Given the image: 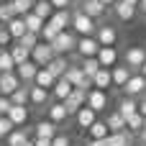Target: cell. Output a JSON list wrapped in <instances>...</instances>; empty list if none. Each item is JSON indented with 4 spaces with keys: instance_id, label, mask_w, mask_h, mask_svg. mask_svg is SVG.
I'll list each match as a JSON object with an SVG mask.
<instances>
[{
    "instance_id": "cell-50",
    "label": "cell",
    "mask_w": 146,
    "mask_h": 146,
    "mask_svg": "<svg viewBox=\"0 0 146 146\" xmlns=\"http://www.w3.org/2000/svg\"><path fill=\"white\" fill-rule=\"evenodd\" d=\"M100 3H103V5H105V8H113V5H115V3H118V0H100Z\"/></svg>"
},
{
    "instance_id": "cell-34",
    "label": "cell",
    "mask_w": 146,
    "mask_h": 146,
    "mask_svg": "<svg viewBox=\"0 0 146 146\" xmlns=\"http://www.w3.org/2000/svg\"><path fill=\"white\" fill-rule=\"evenodd\" d=\"M10 56H13L15 67H18V64H26V62H31V51H28L26 46H21V44H13V46H10Z\"/></svg>"
},
{
    "instance_id": "cell-2",
    "label": "cell",
    "mask_w": 146,
    "mask_h": 146,
    "mask_svg": "<svg viewBox=\"0 0 146 146\" xmlns=\"http://www.w3.org/2000/svg\"><path fill=\"white\" fill-rule=\"evenodd\" d=\"M72 31L77 36H95L98 33V21H92L90 15H85L77 8V10H72Z\"/></svg>"
},
{
    "instance_id": "cell-53",
    "label": "cell",
    "mask_w": 146,
    "mask_h": 146,
    "mask_svg": "<svg viewBox=\"0 0 146 146\" xmlns=\"http://www.w3.org/2000/svg\"><path fill=\"white\" fill-rule=\"evenodd\" d=\"M139 74H141V77H146V62H144V67L139 69Z\"/></svg>"
},
{
    "instance_id": "cell-58",
    "label": "cell",
    "mask_w": 146,
    "mask_h": 146,
    "mask_svg": "<svg viewBox=\"0 0 146 146\" xmlns=\"http://www.w3.org/2000/svg\"><path fill=\"white\" fill-rule=\"evenodd\" d=\"M74 3H82V0H74Z\"/></svg>"
},
{
    "instance_id": "cell-36",
    "label": "cell",
    "mask_w": 146,
    "mask_h": 146,
    "mask_svg": "<svg viewBox=\"0 0 146 146\" xmlns=\"http://www.w3.org/2000/svg\"><path fill=\"white\" fill-rule=\"evenodd\" d=\"M33 13H36L38 18L49 21V18L54 15V5H51L49 0H36V5H33Z\"/></svg>"
},
{
    "instance_id": "cell-14",
    "label": "cell",
    "mask_w": 146,
    "mask_h": 146,
    "mask_svg": "<svg viewBox=\"0 0 146 146\" xmlns=\"http://www.w3.org/2000/svg\"><path fill=\"white\" fill-rule=\"evenodd\" d=\"M49 23L62 33V31H69L72 28V10H54V15L49 18Z\"/></svg>"
},
{
    "instance_id": "cell-40",
    "label": "cell",
    "mask_w": 146,
    "mask_h": 146,
    "mask_svg": "<svg viewBox=\"0 0 146 146\" xmlns=\"http://www.w3.org/2000/svg\"><path fill=\"white\" fill-rule=\"evenodd\" d=\"M38 41H41V36H38V33H31V31H28V33H26L21 41H15V44H21V46H26L28 51H33V49L38 46Z\"/></svg>"
},
{
    "instance_id": "cell-20",
    "label": "cell",
    "mask_w": 146,
    "mask_h": 146,
    "mask_svg": "<svg viewBox=\"0 0 146 146\" xmlns=\"http://www.w3.org/2000/svg\"><path fill=\"white\" fill-rule=\"evenodd\" d=\"M28 105H13L10 108V113H8V118H10V123L15 126V128H23L26 123H28Z\"/></svg>"
},
{
    "instance_id": "cell-28",
    "label": "cell",
    "mask_w": 146,
    "mask_h": 146,
    "mask_svg": "<svg viewBox=\"0 0 146 146\" xmlns=\"http://www.w3.org/2000/svg\"><path fill=\"white\" fill-rule=\"evenodd\" d=\"M5 28L10 31V36H13V41H21L26 33H28V28H26V21L18 15V18H13L10 23H5Z\"/></svg>"
},
{
    "instance_id": "cell-22",
    "label": "cell",
    "mask_w": 146,
    "mask_h": 146,
    "mask_svg": "<svg viewBox=\"0 0 146 146\" xmlns=\"http://www.w3.org/2000/svg\"><path fill=\"white\" fill-rule=\"evenodd\" d=\"M69 64H72V62H69L67 56H54V59L49 62V67H46V69H49V72H51V74H54L56 80H62V77L67 74V69H69Z\"/></svg>"
},
{
    "instance_id": "cell-54",
    "label": "cell",
    "mask_w": 146,
    "mask_h": 146,
    "mask_svg": "<svg viewBox=\"0 0 146 146\" xmlns=\"http://www.w3.org/2000/svg\"><path fill=\"white\" fill-rule=\"evenodd\" d=\"M72 146H85V144H80V141H72Z\"/></svg>"
},
{
    "instance_id": "cell-42",
    "label": "cell",
    "mask_w": 146,
    "mask_h": 146,
    "mask_svg": "<svg viewBox=\"0 0 146 146\" xmlns=\"http://www.w3.org/2000/svg\"><path fill=\"white\" fill-rule=\"evenodd\" d=\"M56 36H59V31H56V28H54V26H51V23L46 21V26H44V31H41V41L51 44V41H54Z\"/></svg>"
},
{
    "instance_id": "cell-25",
    "label": "cell",
    "mask_w": 146,
    "mask_h": 146,
    "mask_svg": "<svg viewBox=\"0 0 146 146\" xmlns=\"http://www.w3.org/2000/svg\"><path fill=\"white\" fill-rule=\"evenodd\" d=\"M108 146H136V136L126 128L121 133H110L108 136Z\"/></svg>"
},
{
    "instance_id": "cell-48",
    "label": "cell",
    "mask_w": 146,
    "mask_h": 146,
    "mask_svg": "<svg viewBox=\"0 0 146 146\" xmlns=\"http://www.w3.org/2000/svg\"><path fill=\"white\" fill-rule=\"evenodd\" d=\"M139 113L146 118V95H144V98H139Z\"/></svg>"
},
{
    "instance_id": "cell-5",
    "label": "cell",
    "mask_w": 146,
    "mask_h": 146,
    "mask_svg": "<svg viewBox=\"0 0 146 146\" xmlns=\"http://www.w3.org/2000/svg\"><path fill=\"white\" fill-rule=\"evenodd\" d=\"M85 105H87V92H85V90H77V87H74V90H72V95L64 100V108H67L69 118H72V115H77Z\"/></svg>"
},
{
    "instance_id": "cell-57",
    "label": "cell",
    "mask_w": 146,
    "mask_h": 146,
    "mask_svg": "<svg viewBox=\"0 0 146 146\" xmlns=\"http://www.w3.org/2000/svg\"><path fill=\"white\" fill-rule=\"evenodd\" d=\"M0 26H3V15H0Z\"/></svg>"
},
{
    "instance_id": "cell-44",
    "label": "cell",
    "mask_w": 146,
    "mask_h": 146,
    "mask_svg": "<svg viewBox=\"0 0 146 146\" xmlns=\"http://www.w3.org/2000/svg\"><path fill=\"white\" fill-rule=\"evenodd\" d=\"M51 146H72V139H69L67 133H56V136L51 139Z\"/></svg>"
},
{
    "instance_id": "cell-31",
    "label": "cell",
    "mask_w": 146,
    "mask_h": 146,
    "mask_svg": "<svg viewBox=\"0 0 146 146\" xmlns=\"http://www.w3.org/2000/svg\"><path fill=\"white\" fill-rule=\"evenodd\" d=\"M74 59H77V56H74ZM77 64L82 67V72H85L90 80H92V77L103 69V67H100V62H98V56H90V59H77Z\"/></svg>"
},
{
    "instance_id": "cell-47",
    "label": "cell",
    "mask_w": 146,
    "mask_h": 146,
    "mask_svg": "<svg viewBox=\"0 0 146 146\" xmlns=\"http://www.w3.org/2000/svg\"><path fill=\"white\" fill-rule=\"evenodd\" d=\"M31 141H33V146H51V139H36L33 136Z\"/></svg>"
},
{
    "instance_id": "cell-33",
    "label": "cell",
    "mask_w": 146,
    "mask_h": 146,
    "mask_svg": "<svg viewBox=\"0 0 146 146\" xmlns=\"http://www.w3.org/2000/svg\"><path fill=\"white\" fill-rule=\"evenodd\" d=\"M23 21H26V28H28L31 33H38V36H41V31H44V26H46L44 18H38L36 13H28V15H23Z\"/></svg>"
},
{
    "instance_id": "cell-38",
    "label": "cell",
    "mask_w": 146,
    "mask_h": 146,
    "mask_svg": "<svg viewBox=\"0 0 146 146\" xmlns=\"http://www.w3.org/2000/svg\"><path fill=\"white\" fill-rule=\"evenodd\" d=\"M5 72H15V62L10 56V49H0V74Z\"/></svg>"
},
{
    "instance_id": "cell-15",
    "label": "cell",
    "mask_w": 146,
    "mask_h": 146,
    "mask_svg": "<svg viewBox=\"0 0 146 146\" xmlns=\"http://www.w3.org/2000/svg\"><path fill=\"white\" fill-rule=\"evenodd\" d=\"M98 62H100L103 69H113V67L118 64V51H115V46H100Z\"/></svg>"
},
{
    "instance_id": "cell-7",
    "label": "cell",
    "mask_w": 146,
    "mask_h": 146,
    "mask_svg": "<svg viewBox=\"0 0 146 146\" xmlns=\"http://www.w3.org/2000/svg\"><path fill=\"white\" fill-rule=\"evenodd\" d=\"M123 95H126V98H136V100L144 98L146 95V77H141V74L136 72V74L128 80V85L123 87Z\"/></svg>"
},
{
    "instance_id": "cell-10",
    "label": "cell",
    "mask_w": 146,
    "mask_h": 146,
    "mask_svg": "<svg viewBox=\"0 0 146 146\" xmlns=\"http://www.w3.org/2000/svg\"><path fill=\"white\" fill-rule=\"evenodd\" d=\"M110 74H113V87H121V90H123V87L128 85V80H131L136 72H133L131 67H126V64H115V67L110 69Z\"/></svg>"
},
{
    "instance_id": "cell-56",
    "label": "cell",
    "mask_w": 146,
    "mask_h": 146,
    "mask_svg": "<svg viewBox=\"0 0 146 146\" xmlns=\"http://www.w3.org/2000/svg\"><path fill=\"white\" fill-rule=\"evenodd\" d=\"M26 146H33V141H28V144H26Z\"/></svg>"
},
{
    "instance_id": "cell-12",
    "label": "cell",
    "mask_w": 146,
    "mask_h": 146,
    "mask_svg": "<svg viewBox=\"0 0 146 146\" xmlns=\"http://www.w3.org/2000/svg\"><path fill=\"white\" fill-rule=\"evenodd\" d=\"M21 85H23V82L18 80V74H15V72H5V74H0V95L10 98Z\"/></svg>"
},
{
    "instance_id": "cell-32",
    "label": "cell",
    "mask_w": 146,
    "mask_h": 146,
    "mask_svg": "<svg viewBox=\"0 0 146 146\" xmlns=\"http://www.w3.org/2000/svg\"><path fill=\"white\" fill-rule=\"evenodd\" d=\"M105 123H108V128H110V133H121V131H126V118L118 113V110H113V113H108V118H105Z\"/></svg>"
},
{
    "instance_id": "cell-11",
    "label": "cell",
    "mask_w": 146,
    "mask_h": 146,
    "mask_svg": "<svg viewBox=\"0 0 146 146\" xmlns=\"http://www.w3.org/2000/svg\"><path fill=\"white\" fill-rule=\"evenodd\" d=\"M87 108H92L95 113H103V110L108 108V92L92 87V90L87 92Z\"/></svg>"
},
{
    "instance_id": "cell-51",
    "label": "cell",
    "mask_w": 146,
    "mask_h": 146,
    "mask_svg": "<svg viewBox=\"0 0 146 146\" xmlns=\"http://www.w3.org/2000/svg\"><path fill=\"white\" fill-rule=\"evenodd\" d=\"M139 13H144V15H146V0H141V3H139Z\"/></svg>"
},
{
    "instance_id": "cell-19",
    "label": "cell",
    "mask_w": 146,
    "mask_h": 146,
    "mask_svg": "<svg viewBox=\"0 0 146 146\" xmlns=\"http://www.w3.org/2000/svg\"><path fill=\"white\" fill-rule=\"evenodd\" d=\"M28 98H31V105H36V108H49L51 92H49V90H44V87H36V85H31V90H28Z\"/></svg>"
},
{
    "instance_id": "cell-43",
    "label": "cell",
    "mask_w": 146,
    "mask_h": 146,
    "mask_svg": "<svg viewBox=\"0 0 146 146\" xmlns=\"http://www.w3.org/2000/svg\"><path fill=\"white\" fill-rule=\"evenodd\" d=\"M15 41H13V36H10V31L5 28V26H0V49H10Z\"/></svg>"
},
{
    "instance_id": "cell-41",
    "label": "cell",
    "mask_w": 146,
    "mask_h": 146,
    "mask_svg": "<svg viewBox=\"0 0 146 146\" xmlns=\"http://www.w3.org/2000/svg\"><path fill=\"white\" fill-rule=\"evenodd\" d=\"M13 131H15V126L10 123V118H8V115H0V139L5 141V139H8Z\"/></svg>"
},
{
    "instance_id": "cell-60",
    "label": "cell",
    "mask_w": 146,
    "mask_h": 146,
    "mask_svg": "<svg viewBox=\"0 0 146 146\" xmlns=\"http://www.w3.org/2000/svg\"><path fill=\"white\" fill-rule=\"evenodd\" d=\"M139 146H141V144H139Z\"/></svg>"
},
{
    "instance_id": "cell-8",
    "label": "cell",
    "mask_w": 146,
    "mask_h": 146,
    "mask_svg": "<svg viewBox=\"0 0 146 146\" xmlns=\"http://www.w3.org/2000/svg\"><path fill=\"white\" fill-rule=\"evenodd\" d=\"M95 38L100 41V46H115V41H118V31H115V26H110V23H100Z\"/></svg>"
},
{
    "instance_id": "cell-23",
    "label": "cell",
    "mask_w": 146,
    "mask_h": 146,
    "mask_svg": "<svg viewBox=\"0 0 146 146\" xmlns=\"http://www.w3.org/2000/svg\"><path fill=\"white\" fill-rule=\"evenodd\" d=\"M72 90H74V87L69 85V80L62 77V80H56V85H54V90H51V98H54L56 103H64V100L72 95Z\"/></svg>"
},
{
    "instance_id": "cell-46",
    "label": "cell",
    "mask_w": 146,
    "mask_h": 146,
    "mask_svg": "<svg viewBox=\"0 0 146 146\" xmlns=\"http://www.w3.org/2000/svg\"><path fill=\"white\" fill-rule=\"evenodd\" d=\"M49 3L54 5V10H69L74 0H49Z\"/></svg>"
},
{
    "instance_id": "cell-13",
    "label": "cell",
    "mask_w": 146,
    "mask_h": 146,
    "mask_svg": "<svg viewBox=\"0 0 146 146\" xmlns=\"http://www.w3.org/2000/svg\"><path fill=\"white\" fill-rule=\"evenodd\" d=\"M80 10H82L85 15H90L92 21H100V18L108 13V8H105L100 0H82V3H80Z\"/></svg>"
},
{
    "instance_id": "cell-26",
    "label": "cell",
    "mask_w": 146,
    "mask_h": 146,
    "mask_svg": "<svg viewBox=\"0 0 146 146\" xmlns=\"http://www.w3.org/2000/svg\"><path fill=\"white\" fill-rule=\"evenodd\" d=\"M31 139H33V136H31L28 128H15V131L5 139V146H26Z\"/></svg>"
},
{
    "instance_id": "cell-45",
    "label": "cell",
    "mask_w": 146,
    "mask_h": 146,
    "mask_svg": "<svg viewBox=\"0 0 146 146\" xmlns=\"http://www.w3.org/2000/svg\"><path fill=\"white\" fill-rule=\"evenodd\" d=\"M10 108H13V103H10V98H5V95H0V115H8V113H10Z\"/></svg>"
},
{
    "instance_id": "cell-6",
    "label": "cell",
    "mask_w": 146,
    "mask_h": 146,
    "mask_svg": "<svg viewBox=\"0 0 146 146\" xmlns=\"http://www.w3.org/2000/svg\"><path fill=\"white\" fill-rule=\"evenodd\" d=\"M54 56H56V54H54L51 44H46V41H38V46L31 51V62H36L38 67H49V62H51Z\"/></svg>"
},
{
    "instance_id": "cell-18",
    "label": "cell",
    "mask_w": 146,
    "mask_h": 146,
    "mask_svg": "<svg viewBox=\"0 0 146 146\" xmlns=\"http://www.w3.org/2000/svg\"><path fill=\"white\" fill-rule=\"evenodd\" d=\"M113 13H115V18H118V21H123V23H131V21L136 18L139 8H133V5H128V3H123V0H118V3L113 5Z\"/></svg>"
},
{
    "instance_id": "cell-39",
    "label": "cell",
    "mask_w": 146,
    "mask_h": 146,
    "mask_svg": "<svg viewBox=\"0 0 146 146\" xmlns=\"http://www.w3.org/2000/svg\"><path fill=\"white\" fill-rule=\"evenodd\" d=\"M33 5H36V0H15L13 3V10H15V15H28V13H33Z\"/></svg>"
},
{
    "instance_id": "cell-3",
    "label": "cell",
    "mask_w": 146,
    "mask_h": 146,
    "mask_svg": "<svg viewBox=\"0 0 146 146\" xmlns=\"http://www.w3.org/2000/svg\"><path fill=\"white\" fill-rule=\"evenodd\" d=\"M98 51H100V41H98L95 36H80V41H77V51H74L77 59L98 56Z\"/></svg>"
},
{
    "instance_id": "cell-17",
    "label": "cell",
    "mask_w": 146,
    "mask_h": 146,
    "mask_svg": "<svg viewBox=\"0 0 146 146\" xmlns=\"http://www.w3.org/2000/svg\"><path fill=\"white\" fill-rule=\"evenodd\" d=\"M56 133H59V126L51 123L49 118H44V121H38V123L33 126V136H36V139H54Z\"/></svg>"
},
{
    "instance_id": "cell-35",
    "label": "cell",
    "mask_w": 146,
    "mask_h": 146,
    "mask_svg": "<svg viewBox=\"0 0 146 146\" xmlns=\"http://www.w3.org/2000/svg\"><path fill=\"white\" fill-rule=\"evenodd\" d=\"M28 90H31V85H21V87H18V90L10 95V103H13V105H31Z\"/></svg>"
},
{
    "instance_id": "cell-55",
    "label": "cell",
    "mask_w": 146,
    "mask_h": 146,
    "mask_svg": "<svg viewBox=\"0 0 146 146\" xmlns=\"http://www.w3.org/2000/svg\"><path fill=\"white\" fill-rule=\"evenodd\" d=\"M3 3H15V0H3Z\"/></svg>"
},
{
    "instance_id": "cell-52",
    "label": "cell",
    "mask_w": 146,
    "mask_h": 146,
    "mask_svg": "<svg viewBox=\"0 0 146 146\" xmlns=\"http://www.w3.org/2000/svg\"><path fill=\"white\" fill-rule=\"evenodd\" d=\"M123 3H128V5H133V8H139V3H141V0H123Z\"/></svg>"
},
{
    "instance_id": "cell-49",
    "label": "cell",
    "mask_w": 146,
    "mask_h": 146,
    "mask_svg": "<svg viewBox=\"0 0 146 146\" xmlns=\"http://www.w3.org/2000/svg\"><path fill=\"white\" fill-rule=\"evenodd\" d=\"M85 146H108V139H103V141H95V139H87V144Z\"/></svg>"
},
{
    "instance_id": "cell-24",
    "label": "cell",
    "mask_w": 146,
    "mask_h": 146,
    "mask_svg": "<svg viewBox=\"0 0 146 146\" xmlns=\"http://www.w3.org/2000/svg\"><path fill=\"white\" fill-rule=\"evenodd\" d=\"M74 121H77V126H80L82 131H90V126L98 121V113H95L92 108H87V105H85V108H82V110L74 115Z\"/></svg>"
},
{
    "instance_id": "cell-21",
    "label": "cell",
    "mask_w": 146,
    "mask_h": 146,
    "mask_svg": "<svg viewBox=\"0 0 146 146\" xmlns=\"http://www.w3.org/2000/svg\"><path fill=\"white\" fill-rule=\"evenodd\" d=\"M115 110L128 121L131 115H136V113H139V100H136V98H126V95H123V98L118 100V108H115Z\"/></svg>"
},
{
    "instance_id": "cell-16",
    "label": "cell",
    "mask_w": 146,
    "mask_h": 146,
    "mask_svg": "<svg viewBox=\"0 0 146 146\" xmlns=\"http://www.w3.org/2000/svg\"><path fill=\"white\" fill-rule=\"evenodd\" d=\"M46 118L51 121V123H56V126H62L67 118H69V113H67V108H64V103H49V108H46Z\"/></svg>"
},
{
    "instance_id": "cell-59",
    "label": "cell",
    "mask_w": 146,
    "mask_h": 146,
    "mask_svg": "<svg viewBox=\"0 0 146 146\" xmlns=\"http://www.w3.org/2000/svg\"><path fill=\"white\" fill-rule=\"evenodd\" d=\"M136 146H139V144H136Z\"/></svg>"
},
{
    "instance_id": "cell-37",
    "label": "cell",
    "mask_w": 146,
    "mask_h": 146,
    "mask_svg": "<svg viewBox=\"0 0 146 146\" xmlns=\"http://www.w3.org/2000/svg\"><path fill=\"white\" fill-rule=\"evenodd\" d=\"M144 126H146V118L141 115V113H136V115H131V118L126 121V128H128L133 136H139V133L144 131Z\"/></svg>"
},
{
    "instance_id": "cell-29",
    "label": "cell",
    "mask_w": 146,
    "mask_h": 146,
    "mask_svg": "<svg viewBox=\"0 0 146 146\" xmlns=\"http://www.w3.org/2000/svg\"><path fill=\"white\" fill-rule=\"evenodd\" d=\"M92 87H95V90H105V92H108V90L113 87V74H110V69H100V72L92 77Z\"/></svg>"
},
{
    "instance_id": "cell-1",
    "label": "cell",
    "mask_w": 146,
    "mask_h": 146,
    "mask_svg": "<svg viewBox=\"0 0 146 146\" xmlns=\"http://www.w3.org/2000/svg\"><path fill=\"white\" fill-rule=\"evenodd\" d=\"M77 41H80V36L69 28V31H62V33L51 41V49H54L56 56H67V54H74V51H77Z\"/></svg>"
},
{
    "instance_id": "cell-9",
    "label": "cell",
    "mask_w": 146,
    "mask_h": 146,
    "mask_svg": "<svg viewBox=\"0 0 146 146\" xmlns=\"http://www.w3.org/2000/svg\"><path fill=\"white\" fill-rule=\"evenodd\" d=\"M38 69H41V67H38L36 62H26V64H18V67H15V74H18V80H21L23 85H33Z\"/></svg>"
},
{
    "instance_id": "cell-4",
    "label": "cell",
    "mask_w": 146,
    "mask_h": 146,
    "mask_svg": "<svg viewBox=\"0 0 146 146\" xmlns=\"http://www.w3.org/2000/svg\"><path fill=\"white\" fill-rule=\"evenodd\" d=\"M144 62H146V46H128L123 51V64L131 67L133 72H139L144 67Z\"/></svg>"
},
{
    "instance_id": "cell-30",
    "label": "cell",
    "mask_w": 146,
    "mask_h": 146,
    "mask_svg": "<svg viewBox=\"0 0 146 146\" xmlns=\"http://www.w3.org/2000/svg\"><path fill=\"white\" fill-rule=\"evenodd\" d=\"M87 136H90V139H95V141H103V139H108V136H110V128H108V123H105V121H100V118H98V121L90 126Z\"/></svg>"
},
{
    "instance_id": "cell-27",
    "label": "cell",
    "mask_w": 146,
    "mask_h": 146,
    "mask_svg": "<svg viewBox=\"0 0 146 146\" xmlns=\"http://www.w3.org/2000/svg\"><path fill=\"white\" fill-rule=\"evenodd\" d=\"M33 85H36V87H44V90H49V92H51V90H54V85H56V77H54L46 67H41V69H38V74H36V80H33Z\"/></svg>"
}]
</instances>
